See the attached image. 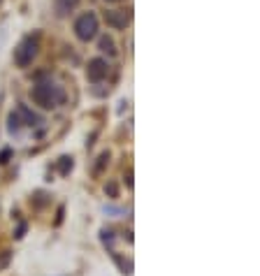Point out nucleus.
<instances>
[{
	"instance_id": "nucleus-1",
	"label": "nucleus",
	"mask_w": 260,
	"mask_h": 276,
	"mask_svg": "<svg viewBox=\"0 0 260 276\" xmlns=\"http://www.w3.org/2000/svg\"><path fill=\"white\" fill-rule=\"evenodd\" d=\"M30 96H33V100L40 107H45V109H56V107H60L65 102V90L51 79L37 81L33 86V90H30Z\"/></svg>"
},
{
	"instance_id": "nucleus-2",
	"label": "nucleus",
	"mask_w": 260,
	"mask_h": 276,
	"mask_svg": "<svg viewBox=\"0 0 260 276\" xmlns=\"http://www.w3.org/2000/svg\"><path fill=\"white\" fill-rule=\"evenodd\" d=\"M37 51H40V35H30L24 37L19 42V47L14 49V63L19 67H28L33 60H35Z\"/></svg>"
},
{
	"instance_id": "nucleus-3",
	"label": "nucleus",
	"mask_w": 260,
	"mask_h": 276,
	"mask_svg": "<svg viewBox=\"0 0 260 276\" xmlns=\"http://www.w3.org/2000/svg\"><path fill=\"white\" fill-rule=\"evenodd\" d=\"M75 35L79 37L81 42H91L95 35H98V16L93 12H86L79 19L75 21Z\"/></svg>"
},
{
	"instance_id": "nucleus-4",
	"label": "nucleus",
	"mask_w": 260,
	"mask_h": 276,
	"mask_svg": "<svg viewBox=\"0 0 260 276\" xmlns=\"http://www.w3.org/2000/svg\"><path fill=\"white\" fill-rule=\"evenodd\" d=\"M107 72H110V63H107L105 58H93L89 63V70H86V77H89L91 81H102L107 77Z\"/></svg>"
},
{
	"instance_id": "nucleus-5",
	"label": "nucleus",
	"mask_w": 260,
	"mask_h": 276,
	"mask_svg": "<svg viewBox=\"0 0 260 276\" xmlns=\"http://www.w3.org/2000/svg\"><path fill=\"white\" fill-rule=\"evenodd\" d=\"M105 21H107V26H112V28H125V26L130 24V12L110 10V12H105Z\"/></svg>"
},
{
	"instance_id": "nucleus-6",
	"label": "nucleus",
	"mask_w": 260,
	"mask_h": 276,
	"mask_svg": "<svg viewBox=\"0 0 260 276\" xmlns=\"http://www.w3.org/2000/svg\"><path fill=\"white\" fill-rule=\"evenodd\" d=\"M16 114H19V119H21V123H24V126H37V123H42L40 116H37L35 111H30L26 105H19Z\"/></svg>"
},
{
	"instance_id": "nucleus-7",
	"label": "nucleus",
	"mask_w": 260,
	"mask_h": 276,
	"mask_svg": "<svg viewBox=\"0 0 260 276\" xmlns=\"http://www.w3.org/2000/svg\"><path fill=\"white\" fill-rule=\"evenodd\" d=\"M81 0H56V14L58 16H68Z\"/></svg>"
},
{
	"instance_id": "nucleus-8",
	"label": "nucleus",
	"mask_w": 260,
	"mask_h": 276,
	"mask_svg": "<svg viewBox=\"0 0 260 276\" xmlns=\"http://www.w3.org/2000/svg\"><path fill=\"white\" fill-rule=\"evenodd\" d=\"M100 49L105 51V54H110V56H116V44H114V40H112L110 35L100 37Z\"/></svg>"
},
{
	"instance_id": "nucleus-9",
	"label": "nucleus",
	"mask_w": 260,
	"mask_h": 276,
	"mask_svg": "<svg viewBox=\"0 0 260 276\" xmlns=\"http://www.w3.org/2000/svg\"><path fill=\"white\" fill-rule=\"evenodd\" d=\"M21 126H24V123H21L19 114H16V111H12L10 119H7V130H10V132H19Z\"/></svg>"
},
{
	"instance_id": "nucleus-10",
	"label": "nucleus",
	"mask_w": 260,
	"mask_h": 276,
	"mask_svg": "<svg viewBox=\"0 0 260 276\" xmlns=\"http://www.w3.org/2000/svg\"><path fill=\"white\" fill-rule=\"evenodd\" d=\"M60 160H63V163H60V172H63V174L68 170H72V160H70V158H60Z\"/></svg>"
},
{
	"instance_id": "nucleus-11",
	"label": "nucleus",
	"mask_w": 260,
	"mask_h": 276,
	"mask_svg": "<svg viewBox=\"0 0 260 276\" xmlns=\"http://www.w3.org/2000/svg\"><path fill=\"white\" fill-rule=\"evenodd\" d=\"M10 156H12V151H10V149H5V151H3V153H0V163L5 165V163H7V158H10Z\"/></svg>"
},
{
	"instance_id": "nucleus-12",
	"label": "nucleus",
	"mask_w": 260,
	"mask_h": 276,
	"mask_svg": "<svg viewBox=\"0 0 260 276\" xmlns=\"http://www.w3.org/2000/svg\"><path fill=\"white\" fill-rule=\"evenodd\" d=\"M110 195L116 197V186H114V183H110Z\"/></svg>"
},
{
	"instance_id": "nucleus-13",
	"label": "nucleus",
	"mask_w": 260,
	"mask_h": 276,
	"mask_svg": "<svg viewBox=\"0 0 260 276\" xmlns=\"http://www.w3.org/2000/svg\"><path fill=\"white\" fill-rule=\"evenodd\" d=\"M7 260H10V256L5 253V256H3V260H0V267H5V265H7Z\"/></svg>"
},
{
	"instance_id": "nucleus-14",
	"label": "nucleus",
	"mask_w": 260,
	"mask_h": 276,
	"mask_svg": "<svg viewBox=\"0 0 260 276\" xmlns=\"http://www.w3.org/2000/svg\"><path fill=\"white\" fill-rule=\"evenodd\" d=\"M105 3H119V0H105Z\"/></svg>"
}]
</instances>
